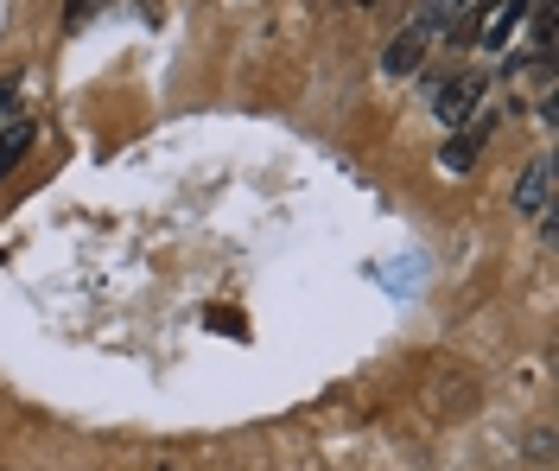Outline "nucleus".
<instances>
[{"instance_id": "nucleus-1", "label": "nucleus", "mask_w": 559, "mask_h": 471, "mask_svg": "<svg viewBox=\"0 0 559 471\" xmlns=\"http://www.w3.org/2000/svg\"><path fill=\"white\" fill-rule=\"evenodd\" d=\"M489 134H496V115H471V128H457L452 141H445V153H439V166H445V173H471V166H477V153H484L489 146Z\"/></svg>"}, {"instance_id": "nucleus-2", "label": "nucleus", "mask_w": 559, "mask_h": 471, "mask_svg": "<svg viewBox=\"0 0 559 471\" xmlns=\"http://www.w3.org/2000/svg\"><path fill=\"white\" fill-rule=\"evenodd\" d=\"M547 204H554V160L534 153L522 166V179H515V211L522 217H547Z\"/></svg>"}, {"instance_id": "nucleus-3", "label": "nucleus", "mask_w": 559, "mask_h": 471, "mask_svg": "<svg viewBox=\"0 0 559 471\" xmlns=\"http://www.w3.org/2000/svg\"><path fill=\"white\" fill-rule=\"evenodd\" d=\"M484 109V83L477 76H457V83H445L439 90V103H432V115L445 121V128H464V115Z\"/></svg>"}, {"instance_id": "nucleus-4", "label": "nucleus", "mask_w": 559, "mask_h": 471, "mask_svg": "<svg viewBox=\"0 0 559 471\" xmlns=\"http://www.w3.org/2000/svg\"><path fill=\"white\" fill-rule=\"evenodd\" d=\"M432 38H439V26H432V20H419V26H407V33H401L394 45H388L382 71H388V76H407V71L419 64V58H426V45H432Z\"/></svg>"}, {"instance_id": "nucleus-5", "label": "nucleus", "mask_w": 559, "mask_h": 471, "mask_svg": "<svg viewBox=\"0 0 559 471\" xmlns=\"http://www.w3.org/2000/svg\"><path fill=\"white\" fill-rule=\"evenodd\" d=\"M33 141H38V128H33V121H13V128L0 134V179H7V173H13V166H20V160L33 153Z\"/></svg>"}, {"instance_id": "nucleus-6", "label": "nucleus", "mask_w": 559, "mask_h": 471, "mask_svg": "<svg viewBox=\"0 0 559 471\" xmlns=\"http://www.w3.org/2000/svg\"><path fill=\"white\" fill-rule=\"evenodd\" d=\"M96 7H108V0H70V7H64V26H83Z\"/></svg>"}, {"instance_id": "nucleus-7", "label": "nucleus", "mask_w": 559, "mask_h": 471, "mask_svg": "<svg viewBox=\"0 0 559 471\" xmlns=\"http://www.w3.org/2000/svg\"><path fill=\"white\" fill-rule=\"evenodd\" d=\"M13 96H20V83H13V76H7V83H0V115L13 109Z\"/></svg>"}]
</instances>
